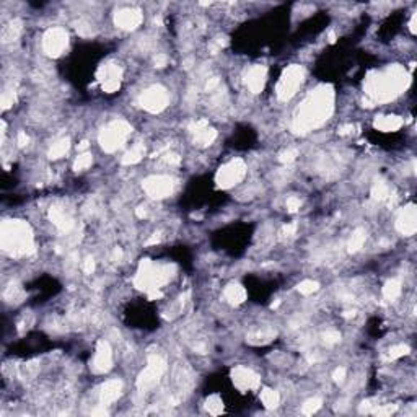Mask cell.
I'll use <instances>...</instances> for the list:
<instances>
[{
	"label": "cell",
	"instance_id": "obj_42",
	"mask_svg": "<svg viewBox=\"0 0 417 417\" xmlns=\"http://www.w3.org/2000/svg\"><path fill=\"white\" fill-rule=\"evenodd\" d=\"M163 162L167 165H169V167H176V165H179L181 160H179V157L176 153H165L163 155Z\"/></svg>",
	"mask_w": 417,
	"mask_h": 417
},
{
	"label": "cell",
	"instance_id": "obj_56",
	"mask_svg": "<svg viewBox=\"0 0 417 417\" xmlns=\"http://www.w3.org/2000/svg\"><path fill=\"white\" fill-rule=\"evenodd\" d=\"M334 41H336V35H334V33L331 31V33H329V42H334Z\"/></svg>",
	"mask_w": 417,
	"mask_h": 417
},
{
	"label": "cell",
	"instance_id": "obj_20",
	"mask_svg": "<svg viewBox=\"0 0 417 417\" xmlns=\"http://www.w3.org/2000/svg\"><path fill=\"white\" fill-rule=\"evenodd\" d=\"M402 121L399 116H395V114H388V116H380V118L375 119V127L381 132H395L402 125Z\"/></svg>",
	"mask_w": 417,
	"mask_h": 417
},
{
	"label": "cell",
	"instance_id": "obj_53",
	"mask_svg": "<svg viewBox=\"0 0 417 417\" xmlns=\"http://www.w3.org/2000/svg\"><path fill=\"white\" fill-rule=\"evenodd\" d=\"M137 215L140 217V219H144V217L147 215V212H145L144 207H139V208H137Z\"/></svg>",
	"mask_w": 417,
	"mask_h": 417
},
{
	"label": "cell",
	"instance_id": "obj_26",
	"mask_svg": "<svg viewBox=\"0 0 417 417\" xmlns=\"http://www.w3.org/2000/svg\"><path fill=\"white\" fill-rule=\"evenodd\" d=\"M390 197V186L383 181H378L373 184L372 188V201L375 202H383Z\"/></svg>",
	"mask_w": 417,
	"mask_h": 417
},
{
	"label": "cell",
	"instance_id": "obj_7",
	"mask_svg": "<svg viewBox=\"0 0 417 417\" xmlns=\"http://www.w3.org/2000/svg\"><path fill=\"white\" fill-rule=\"evenodd\" d=\"M165 372H167V362L158 355H150L147 367L137 378V388L140 391H147L150 388H153L160 381V378L163 376Z\"/></svg>",
	"mask_w": 417,
	"mask_h": 417
},
{
	"label": "cell",
	"instance_id": "obj_27",
	"mask_svg": "<svg viewBox=\"0 0 417 417\" xmlns=\"http://www.w3.org/2000/svg\"><path fill=\"white\" fill-rule=\"evenodd\" d=\"M261 401H263V404L268 407V409H275L280 402V396L277 391L271 390V388H266V390H263V393H261Z\"/></svg>",
	"mask_w": 417,
	"mask_h": 417
},
{
	"label": "cell",
	"instance_id": "obj_33",
	"mask_svg": "<svg viewBox=\"0 0 417 417\" xmlns=\"http://www.w3.org/2000/svg\"><path fill=\"white\" fill-rule=\"evenodd\" d=\"M406 354H409V347H407L406 344H397V346H393L390 351H388V358L396 360V358L404 357Z\"/></svg>",
	"mask_w": 417,
	"mask_h": 417
},
{
	"label": "cell",
	"instance_id": "obj_43",
	"mask_svg": "<svg viewBox=\"0 0 417 417\" xmlns=\"http://www.w3.org/2000/svg\"><path fill=\"white\" fill-rule=\"evenodd\" d=\"M333 378H334V381H336V383H342L344 378H346V368H342V367L336 368L334 373H333Z\"/></svg>",
	"mask_w": 417,
	"mask_h": 417
},
{
	"label": "cell",
	"instance_id": "obj_52",
	"mask_svg": "<svg viewBox=\"0 0 417 417\" xmlns=\"http://www.w3.org/2000/svg\"><path fill=\"white\" fill-rule=\"evenodd\" d=\"M416 20H417V15H412L411 23H409V26H411V31H412V33H416Z\"/></svg>",
	"mask_w": 417,
	"mask_h": 417
},
{
	"label": "cell",
	"instance_id": "obj_10",
	"mask_svg": "<svg viewBox=\"0 0 417 417\" xmlns=\"http://www.w3.org/2000/svg\"><path fill=\"white\" fill-rule=\"evenodd\" d=\"M96 79L101 83V88L106 93H113L118 91L121 86V79H123V70L118 64L114 62H108V64L101 65L98 72H96Z\"/></svg>",
	"mask_w": 417,
	"mask_h": 417
},
{
	"label": "cell",
	"instance_id": "obj_50",
	"mask_svg": "<svg viewBox=\"0 0 417 417\" xmlns=\"http://www.w3.org/2000/svg\"><path fill=\"white\" fill-rule=\"evenodd\" d=\"M360 412H365V414H368V412H373L370 401H363V402H362V406H360Z\"/></svg>",
	"mask_w": 417,
	"mask_h": 417
},
{
	"label": "cell",
	"instance_id": "obj_55",
	"mask_svg": "<svg viewBox=\"0 0 417 417\" xmlns=\"http://www.w3.org/2000/svg\"><path fill=\"white\" fill-rule=\"evenodd\" d=\"M121 256H123V251L118 248V250L114 251V258H116V259H121Z\"/></svg>",
	"mask_w": 417,
	"mask_h": 417
},
{
	"label": "cell",
	"instance_id": "obj_13",
	"mask_svg": "<svg viewBox=\"0 0 417 417\" xmlns=\"http://www.w3.org/2000/svg\"><path fill=\"white\" fill-rule=\"evenodd\" d=\"M231 381L233 385L241 391H248V390H256L261 383V378L258 373H254L253 370L246 367H235L231 370Z\"/></svg>",
	"mask_w": 417,
	"mask_h": 417
},
{
	"label": "cell",
	"instance_id": "obj_24",
	"mask_svg": "<svg viewBox=\"0 0 417 417\" xmlns=\"http://www.w3.org/2000/svg\"><path fill=\"white\" fill-rule=\"evenodd\" d=\"M365 238H367V233L363 229H357L352 231L351 238H349L347 241V250L349 253H355V251H358L363 246V243H365Z\"/></svg>",
	"mask_w": 417,
	"mask_h": 417
},
{
	"label": "cell",
	"instance_id": "obj_18",
	"mask_svg": "<svg viewBox=\"0 0 417 417\" xmlns=\"http://www.w3.org/2000/svg\"><path fill=\"white\" fill-rule=\"evenodd\" d=\"M49 217L57 229L62 231H70L74 229V219H72V214L64 206H52L49 210Z\"/></svg>",
	"mask_w": 417,
	"mask_h": 417
},
{
	"label": "cell",
	"instance_id": "obj_51",
	"mask_svg": "<svg viewBox=\"0 0 417 417\" xmlns=\"http://www.w3.org/2000/svg\"><path fill=\"white\" fill-rule=\"evenodd\" d=\"M158 241H160V235H158V233H155V235L152 236V238H150V240L147 241V245H155V243H158Z\"/></svg>",
	"mask_w": 417,
	"mask_h": 417
},
{
	"label": "cell",
	"instance_id": "obj_31",
	"mask_svg": "<svg viewBox=\"0 0 417 417\" xmlns=\"http://www.w3.org/2000/svg\"><path fill=\"white\" fill-rule=\"evenodd\" d=\"M3 298H5L7 302H10V303L20 302V300L23 298V290H21V287H18V285H13V284H12L10 287L5 290V293H3Z\"/></svg>",
	"mask_w": 417,
	"mask_h": 417
},
{
	"label": "cell",
	"instance_id": "obj_16",
	"mask_svg": "<svg viewBox=\"0 0 417 417\" xmlns=\"http://www.w3.org/2000/svg\"><path fill=\"white\" fill-rule=\"evenodd\" d=\"M114 23L121 30H127V31L135 30L142 23V13L137 8H124V10L116 13Z\"/></svg>",
	"mask_w": 417,
	"mask_h": 417
},
{
	"label": "cell",
	"instance_id": "obj_37",
	"mask_svg": "<svg viewBox=\"0 0 417 417\" xmlns=\"http://www.w3.org/2000/svg\"><path fill=\"white\" fill-rule=\"evenodd\" d=\"M297 157H298L297 148H287V150H284V152L279 155V160L282 163H292Z\"/></svg>",
	"mask_w": 417,
	"mask_h": 417
},
{
	"label": "cell",
	"instance_id": "obj_15",
	"mask_svg": "<svg viewBox=\"0 0 417 417\" xmlns=\"http://www.w3.org/2000/svg\"><path fill=\"white\" fill-rule=\"evenodd\" d=\"M189 130L194 134V144L199 145V147H207L215 140L217 137V130L208 127L207 121H196L189 125Z\"/></svg>",
	"mask_w": 417,
	"mask_h": 417
},
{
	"label": "cell",
	"instance_id": "obj_19",
	"mask_svg": "<svg viewBox=\"0 0 417 417\" xmlns=\"http://www.w3.org/2000/svg\"><path fill=\"white\" fill-rule=\"evenodd\" d=\"M123 391V381L121 380H109L101 386L100 399L103 402V406H109L118 399Z\"/></svg>",
	"mask_w": 417,
	"mask_h": 417
},
{
	"label": "cell",
	"instance_id": "obj_3",
	"mask_svg": "<svg viewBox=\"0 0 417 417\" xmlns=\"http://www.w3.org/2000/svg\"><path fill=\"white\" fill-rule=\"evenodd\" d=\"M0 243L10 256H28L35 253V240L30 225L23 220H5L0 229Z\"/></svg>",
	"mask_w": 417,
	"mask_h": 417
},
{
	"label": "cell",
	"instance_id": "obj_8",
	"mask_svg": "<svg viewBox=\"0 0 417 417\" xmlns=\"http://www.w3.org/2000/svg\"><path fill=\"white\" fill-rule=\"evenodd\" d=\"M168 101H169V96L167 93V90L163 86H150L148 90H145L142 95H140V100L139 103L140 106L148 111V113H162V111L168 106Z\"/></svg>",
	"mask_w": 417,
	"mask_h": 417
},
{
	"label": "cell",
	"instance_id": "obj_39",
	"mask_svg": "<svg viewBox=\"0 0 417 417\" xmlns=\"http://www.w3.org/2000/svg\"><path fill=\"white\" fill-rule=\"evenodd\" d=\"M295 231H297V224H287L282 227V230H280V236H282V238H290V236L295 235Z\"/></svg>",
	"mask_w": 417,
	"mask_h": 417
},
{
	"label": "cell",
	"instance_id": "obj_29",
	"mask_svg": "<svg viewBox=\"0 0 417 417\" xmlns=\"http://www.w3.org/2000/svg\"><path fill=\"white\" fill-rule=\"evenodd\" d=\"M206 409L208 414H214V416H219L222 414V411H224V402H222L220 396H210L208 399L206 401Z\"/></svg>",
	"mask_w": 417,
	"mask_h": 417
},
{
	"label": "cell",
	"instance_id": "obj_11",
	"mask_svg": "<svg viewBox=\"0 0 417 417\" xmlns=\"http://www.w3.org/2000/svg\"><path fill=\"white\" fill-rule=\"evenodd\" d=\"M142 188L152 199H163L173 192V179L165 174H153L144 179Z\"/></svg>",
	"mask_w": 417,
	"mask_h": 417
},
{
	"label": "cell",
	"instance_id": "obj_23",
	"mask_svg": "<svg viewBox=\"0 0 417 417\" xmlns=\"http://www.w3.org/2000/svg\"><path fill=\"white\" fill-rule=\"evenodd\" d=\"M401 290H402L401 280L391 279V280H388L385 284V287H383V297H385L388 302H395V300L401 295Z\"/></svg>",
	"mask_w": 417,
	"mask_h": 417
},
{
	"label": "cell",
	"instance_id": "obj_2",
	"mask_svg": "<svg viewBox=\"0 0 417 417\" xmlns=\"http://www.w3.org/2000/svg\"><path fill=\"white\" fill-rule=\"evenodd\" d=\"M409 80V74L401 65H390L385 70L373 72L365 82L367 103H383L395 100L407 88Z\"/></svg>",
	"mask_w": 417,
	"mask_h": 417
},
{
	"label": "cell",
	"instance_id": "obj_28",
	"mask_svg": "<svg viewBox=\"0 0 417 417\" xmlns=\"http://www.w3.org/2000/svg\"><path fill=\"white\" fill-rule=\"evenodd\" d=\"M69 148H70V140H69V139H61V140H57V142L52 145L51 150H49V158L57 160V158L64 157V155L69 152Z\"/></svg>",
	"mask_w": 417,
	"mask_h": 417
},
{
	"label": "cell",
	"instance_id": "obj_54",
	"mask_svg": "<svg viewBox=\"0 0 417 417\" xmlns=\"http://www.w3.org/2000/svg\"><path fill=\"white\" fill-rule=\"evenodd\" d=\"M85 148H88V142H86V140H83V142L79 145V150H85Z\"/></svg>",
	"mask_w": 417,
	"mask_h": 417
},
{
	"label": "cell",
	"instance_id": "obj_34",
	"mask_svg": "<svg viewBox=\"0 0 417 417\" xmlns=\"http://www.w3.org/2000/svg\"><path fill=\"white\" fill-rule=\"evenodd\" d=\"M297 289L302 295H312L313 292H316L319 289V284L314 282V280H303V282H300L297 285Z\"/></svg>",
	"mask_w": 417,
	"mask_h": 417
},
{
	"label": "cell",
	"instance_id": "obj_45",
	"mask_svg": "<svg viewBox=\"0 0 417 417\" xmlns=\"http://www.w3.org/2000/svg\"><path fill=\"white\" fill-rule=\"evenodd\" d=\"M77 31H79L82 36H88L91 35V26H88L86 23H79V25H77Z\"/></svg>",
	"mask_w": 417,
	"mask_h": 417
},
{
	"label": "cell",
	"instance_id": "obj_12",
	"mask_svg": "<svg viewBox=\"0 0 417 417\" xmlns=\"http://www.w3.org/2000/svg\"><path fill=\"white\" fill-rule=\"evenodd\" d=\"M396 230L401 235L411 236L417 230V210L414 204H409L404 208H401L396 217Z\"/></svg>",
	"mask_w": 417,
	"mask_h": 417
},
{
	"label": "cell",
	"instance_id": "obj_47",
	"mask_svg": "<svg viewBox=\"0 0 417 417\" xmlns=\"http://www.w3.org/2000/svg\"><path fill=\"white\" fill-rule=\"evenodd\" d=\"M17 142H18V145H20V147H26L28 142H30V139H28L26 132H18Z\"/></svg>",
	"mask_w": 417,
	"mask_h": 417
},
{
	"label": "cell",
	"instance_id": "obj_22",
	"mask_svg": "<svg viewBox=\"0 0 417 417\" xmlns=\"http://www.w3.org/2000/svg\"><path fill=\"white\" fill-rule=\"evenodd\" d=\"M21 33V21L20 20H12L8 25L2 28V41L3 42H12L15 41Z\"/></svg>",
	"mask_w": 417,
	"mask_h": 417
},
{
	"label": "cell",
	"instance_id": "obj_41",
	"mask_svg": "<svg viewBox=\"0 0 417 417\" xmlns=\"http://www.w3.org/2000/svg\"><path fill=\"white\" fill-rule=\"evenodd\" d=\"M300 206H302V202H300L298 197L292 196V197L287 199V210H289V212H297L298 208H300Z\"/></svg>",
	"mask_w": 417,
	"mask_h": 417
},
{
	"label": "cell",
	"instance_id": "obj_14",
	"mask_svg": "<svg viewBox=\"0 0 417 417\" xmlns=\"http://www.w3.org/2000/svg\"><path fill=\"white\" fill-rule=\"evenodd\" d=\"M113 365V352L109 344L106 341H100L96 344V352L91 362V370L95 373H106Z\"/></svg>",
	"mask_w": 417,
	"mask_h": 417
},
{
	"label": "cell",
	"instance_id": "obj_21",
	"mask_svg": "<svg viewBox=\"0 0 417 417\" xmlns=\"http://www.w3.org/2000/svg\"><path fill=\"white\" fill-rule=\"evenodd\" d=\"M225 298L229 300L231 305H240L246 300V290L241 287L240 284H230L225 289Z\"/></svg>",
	"mask_w": 417,
	"mask_h": 417
},
{
	"label": "cell",
	"instance_id": "obj_32",
	"mask_svg": "<svg viewBox=\"0 0 417 417\" xmlns=\"http://www.w3.org/2000/svg\"><path fill=\"white\" fill-rule=\"evenodd\" d=\"M91 162H93V157H91L90 153H80L79 157H77L75 163H74V169L75 171H83V169H86L91 165Z\"/></svg>",
	"mask_w": 417,
	"mask_h": 417
},
{
	"label": "cell",
	"instance_id": "obj_36",
	"mask_svg": "<svg viewBox=\"0 0 417 417\" xmlns=\"http://www.w3.org/2000/svg\"><path fill=\"white\" fill-rule=\"evenodd\" d=\"M341 341V334L337 331H326L323 334V342L324 346H336Z\"/></svg>",
	"mask_w": 417,
	"mask_h": 417
},
{
	"label": "cell",
	"instance_id": "obj_38",
	"mask_svg": "<svg viewBox=\"0 0 417 417\" xmlns=\"http://www.w3.org/2000/svg\"><path fill=\"white\" fill-rule=\"evenodd\" d=\"M13 103H15V93H13V91H5V93L2 95V108L8 109Z\"/></svg>",
	"mask_w": 417,
	"mask_h": 417
},
{
	"label": "cell",
	"instance_id": "obj_44",
	"mask_svg": "<svg viewBox=\"0 0 417 417\" xmlns=\"http://www.w3.org/2000/svg\"><path fill=\"white\" fill-rule=\"evenodd\" d=\"M82 268H83V272L85 274H91L95 271V261L91 258H86L83 261V264H82Z\"/></svg>",
	"mask_w": 417,
	"mask_h": 417
},
{
	"label": "cell",
	"instance_id": "obj_30",
	"mask_svg": "<svg viewBox=\"0 0 417 417\" xmlns=\"http://www.w3.org/2000/svg\"><path fill=\"white\" fill-rule=\"evenodd\" d=\"M274 339V333L272 331H266V333H256L251 334L248 337L250 344H254V346H259V344H268Z\"/></svg>",
	"mask_w": 417,
	"mask_h": 417
},
{
	"label": "cell",
	"instance_id": "obj_35",
	"mask_svg": "<svg viewBox=\"0 0 417 417\" xmlns=\"http://www.w3.org/2000/svg\"><path fill=\"white\" fill-rule=\"evenodd\" d=\"M319 407H321V399H319V397H312V399H308L303 404L302 412H303V414H307V416H312V414H314V412L319 409Z\"/></svg>",
	"mask_w": 417,
	"mask_h": 417
},
{
	"label": "cell",
	"instance_id": "obj_48",
	"mask_svg": "<svg viewBox=\"0 0 417 417\" xmlns=\"http://www.w3.org/2000/svg\"><path fill=\"white\" fill-rule=\"evenodd\" d=\"M354 132V125L352 124H347V125H342L339 129V135H351Z\"/></svg>",
	"mask_w": 417,
	"mask_h": 417
},
{
	"label": "cell",
	"instance_id": "obj_9",
	"mask_svg": "<svg viewBox=\"0 0 417 417\" xmlns=\"http://www.w3.org/2000/svg\"><path fill=\"white\" fill-rule=\"evenodd\" d=\"M69 44V35L64 28H51L42 38V49L47 56L59 57Z\"/></svg>",
	"mask_w": 417,
	"mask_h": 417
},
{
	"label": "cell",
	"instance_id": "obj_4",
	"mask_svg": "<svg viewBox=\"0 0 417 417\" xmlns=\"http://www.w3.org/2000/svg\"><path fill=\"white\" fill-rule=\"evenodd\" d=\"M130 132H132V127H130L129 123H125L123 119L113 121V123H109L100 134L101 148L108 153L116 152L118 148L123 147V144L127 140Z\"/></svg>",
	"mask_w": 417,
	"mask_h": 417
},
{
	"label": "cell",
	"instance_id": "obj_46",
	"mask_svg": "<svg viewBox=\"0 0 417 417\" xmlns=\"http://www.w3.org/2000/svg\"><path fill=\"white\" fill-rule=\"evenodd\" d=\"M153 62H155V67H165L168 64V57L165 54H157V56H155Z\"/></svg>",
	"mask_w": 417,
	"mask_h": 417
},
{
	"label": "cell",
	"instance_id": "obj_5",
	"mask_svg": "<svg viewBox=\"0 0 417 417\" xmlns=\"http://www.w3.org/2000/svg\"><path fill=\"white\" fill-rule=\"evenodd\" d=\"M305 79V70L302 65H290L284 70V74L280 75V80L277 83V88H275V93H277V98L280 101H289L290 98H293L295 93L298 91L300 85Z\"/></svg>",
	"mask_w": 417,
	"mask_h": 417
},
{
	"label": "cell",
	"instance_id": "obj_1",
	"mask_svg": "<svg viewBox=\"0 0 417 417\" xmlns=\"http://www.w3.org/2000/svg\"><path fill=\"white\" fill-rule=\"evenodd\" d=\"M334 111V90L329 85H321L312 91L297 109L292 130L295 134H307L319 127L331 118Z\"/></svg>",
	"mask_w": 417,
	"mask_h": 417
},
{
	"label": "cell",
	"instance_id": "obj_6",
	"mask_svg": "<svg viewBox=\"0 0 417 417\" xmlns=\"http://www.w3.org/2000/svg\"><path fill=\"white\" fill-rule=\"evenodd\" d=\"M246 174V165L241 158L230 160L215 174V183L220 189H230L238 184Z\"/></svg>",
	"mask_w": 417,
	"mask_h": 417
},
{
	"label": "cell",
	"instance_id": "obj_40",
	"mask_svg": "<svg viewBox=\"0 0 417 417\" xmlns=\"http://www.w3.org/2000/svg\"><path fill=\"white\" fill-rule=\"evenodd\" d=\"M396 409H397L396 404H386V406H383V407H380V409H376V411H373V412H375L376 416H390V414H393V412H395Z\"/></svg>",
	"mask_w": 417,
	"mask_h": 417
},
{
	"label": "cell",
	"instance_id": "obj_49",
	"mask_svg": "<svg viewBox=\"0 0 417 417\" xmlns=\"http://www.w3.org/2000/svg\"><path fill=\"white\" fill-rule=\"evenodd\" d=\"M36 372H38V365H35V363H26L25 365V375H35Z\"/></svg>",
	"mask_w": 417,
	"mask_h": 417
},
{
	"label": "cell",
	"instance_id": "obj_25",
	"mask_svg": "<svg viewBox=\"0 0 417 417\" xmlns=\"http://www.w3.org/2000/svg\"><path fill=\"white\" fill-rule=\"evenodd\" d=\"M144 155H145V147L142 144H135L134 147L123 157V163L124 165H135L144 158Z\"/></svg>",
	"mask_w": 417,
	"mask_h": 417
},
{
	"label": "cell",
	"instance_id": "obj_17",
	"mask_svg": "<svg viewBox=\"0 0 417 417\" xmlns=\"http://www.w3.org/2000/svg\"><path fill=\"white\" fill-rule=\"evenodd\" d=\"M266 77H268V70L264 65H253L246 74L245 82L253 93H261L266 83Z\"/></svg>",
	"mask_w": 417,
	"mask_h": 417
}]
</instances>
